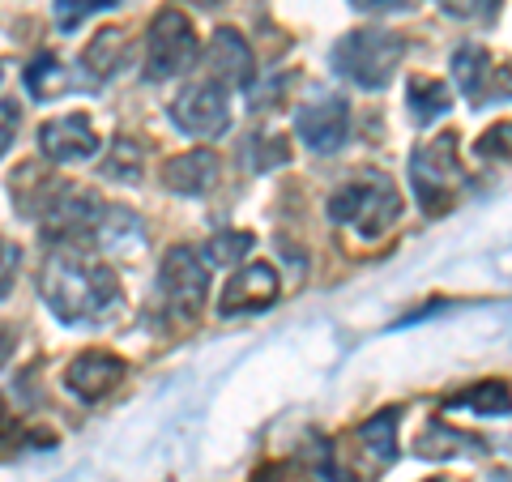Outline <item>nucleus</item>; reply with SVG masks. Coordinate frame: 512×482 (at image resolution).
I'll list each match as a JSON object with an SVG mask.
<instances>
[{"mask_svg":"<svg viewBox=\"0 0 512 482\" xmlns=\"http://www.w3.org/2000/svg\"><path fill=\"white\" fill-rule=\"evenodd\" d=\"M39 291L64 325H103L124 308L116 269L94 261L82 248H60L47 256Z\"/></svg>","mask_w":512,"mask_h":482,"instance_id":"f257e3e1","label":"nucleus"},{"mask_svg":"<svg viewBox=\"0 0 512 482\" xmlns=\"http://www.w3.org/2000/svg\"><path fill=\"white\" fill-rule=\"evenodd\" d=\"M329 218L350 227L359 239H384L402 218V192L389 175L363 171L329 197Z\"/></svg>","mask_w":512,"mask_h":482,"instance_id":"f03ea898","label":"nucleus"},{"mask_svg":"<svg viewBox=\"0 0 512 482\" xmlns=\"http://www.w3.org/2000/svg\"><path fill=\"white\" fill-rule=\"evenodd\" d=\"M402 56L406 39L393 35V30H350L333 43L329 64L333 73H342L359 90H384L393 82V73L402 69Z\"/></svg>","mask_w":512,"mask_h":482,"instance_id":"7ed1b4c3","label":"nucleus"},{"mask_svg":"<svg viewBox=\"0 0 512 482\" xmlns=\"http://www.w3.org/2000/svg\"><path fill=\"white\" fill-rule=\"evenodd\" d=\"M461 180H466V171H461V158H457V133L431 137L410 154V184H414V197H419L423 214L440 218L453 210Z\"/></svg>","mask_w":512,"mask_h":482,"instance_id":"20e7f679","label":"nucleus"},{"mask_svg":"<svg viewBox=\"0 0 512 482\" xmlns=\"http://www.w3.org/2000/svg\"><path fill=\"white\" fill-rule=\"evenodd\" d=\"M210 295V261L201 248L175 244L158 265V303L175 320H197Z\"/></svg>","mask_w":512,"mask_h":482,"instance_id":"39448f33","label":"nucleus"},{"mask_svg":"<svg viewBox=\"0 0 512 482\" xmlns=\"http://www.w3.org/2000/svg\"><path fill=\"white\" fill-rule=\"evenodd\" d=\"M192 60H197V30H192V22L180 9H163L150 22L146 77L150 82H167V77H180Z\"/></svg>","mask_w":512,"mask_h":482,"instance_id":"423d86ee","label":"nucleus"},{"mask_svg":"<svg viewBox=\"0 0 512 482\" xmlns=\"http://www.w3.org/2000/svg\"><path fill=\"white\" fill-rule=\"evenodd\" d=\"M171 124L180 128L184 137H222L231 128V90L210 82V77H201V82H192L188 90L175 94L171 103Z\"/></svg>","mask_w":512,"mask_h":482,"instance_id":"0eeeda50","label":"nucleus"},{"mask_svg":"<svg viewBox=\"0 0 512 482\" xmlns=\"http://www.w3.org/2000/svg\"><path fill=\"white\" fill-rule=\"evenodd\" d=\"M453 77L461 94H466L470 103H500V99H512V69L508 64H500L495 69V60L487 47L478 43H461L453 52Z\"/></svg>","mask_w":512,"mask_h":482,"instance_id":"6e6552de","label":"nucleus"},{"mask_svg":"<svg viewBox=\"0 0 512 482\" xmlns=\"http://www.w3.org/2000/svg\"><path fill=\"white\" fill-rule=\"evenodd\" d=\"M295 137L312 154H338L350 137V107L338 94H325L316 103H303L295 111Z\"/></svg>","mask_w":512,"mask_h":482,"instance_id":"1a4fd4ad","label":"nucleus"},{"mask_svg":"<svg viewBox=\"0 0 512 482\" xmlns=\"http://www.w3.org/2000/svg\"><path fill=\"white\" fill-rule=\"evenodd\" d=\"M282 291L278 269L256 261V265H239L235 278H227L218 295V316H248V312H265L274 308V299Z\"/></svg>","mask_w":512,"mask_h":482,"instance_id":"9d476101","label":"nucleus"},{"mask_svg":"<svg viewBox=\"0 0 512 482\" xmlns=\"http://www.w3.org/2000/svg\"><path fill=\"white\" fill-rule=\"evenodd\" d=\"M201 69H205V77H210V82L227 86V90H239V86H252V77H256V56H252V47H248V39L239 35V30L222 26V30H214V39L205 43Z\"/></svg>","mask_w":512,"mask_h":482,"instance_id":"9b49d317","label":"nucleus"},{"mask_svg":"<svg viewBox=\"0 0 512 482\" xmlns=\"http://www.w3.org/2000/svg\"><path fill=\"white\" fill-rule=\"evenodd\" d=\"M124 376H128V363L120 355H111V350H86V355H77L64 367V389L77 401L94 406V401H103L107 393H116Z\"/></svg>","mask_w":512,"mask_h":482,"instance_id":"f8f14e48","label":"nucleus"},{"mask_svg":"<svg viewBox=\"0 0 512 482\" xmlns=\"http://www.w3.org/2000/svg\"><path fill=\"white\" fill-rule=\"evenodd\" d=\"M39 150L52 158V163H86V158L99 154V133L86 116H56L39 128Z\"/></svg>","mask_w":512,"mask_h":482,"instance_id":"ddd939ff","label":"nucleus"},{"mask_svg":"<svg viewBox=\"0 0 512 482\" xmlns=\"http://www.w3.org/2000/svg\"><path fill=\"white\" fill-rule=\"evenodd\" d=\"M218 175H222V163H218V154L214 150H184V154H175L163 163V184L171 192H180V197H205L214 184H218Z\"/></svg>","mask_w":512,"mask_h":482,"instance_id":"4468645a","label":"nucleus"},{"mask_svg":"<svg viewBox=\"0 0 512 482\" xmlns=\"http://www.w3.org/2000/svg\"><path fill=\"white\" fill-rule=\"evenodd\" d=\"M448 410H474V414H483V419H508L512 414V389L504 380H478V384L461 389L453 401H448Z\"/></svg>","mask_w":512,"mask_h":482,"instance_id":"2eb2a0df","label":"nucleus"},{"mask_svg":"<svg viewBox=\"0 0 512 482\" xmlns=\"http://www.w3.org/2000/svg\"><path fill=\"white\" fill-rule=\"evenodd\" d=\"M128 64V43H124V30H99L90 43H86V52H82V69H90L99 82H107V77H116L120 69Z\"/></svg>","mask_w":512,"mask_h":482,"instance_id":"dca6fc26","label":"nucleus"},{"mask_svg":"<svg viewBox=\"0 0 512 482\" xmlns=\"http://www.w3.org/2000/svg\"><path fill=\"white\" fill-rule=\"evenodd\" d=\"M406 107H410V116L419 124H431V120H440L444 111L453 107V90H448L444 82H436V77H410Z\"/></svg>","mask_w":512,"mask_h":482,"instance_id":"f3484780","label":"nucleus"},{"mask_svg":"<svg viewBox=\"0 0 512 482\" xmlns=\"http://www.w3.org/2000/svg\"><path fill=\"white\" fill-rule=\"evenodd\" d=\"M397 423H402V410H380L367 423H359V440L380 465L397 461Z\"/></svg>","mask_w":512,"mask_h":482,"instance_id":"a211bd4d","label":"nucleus"},{"mask_svg":"<svg viewBox=\"0 0 512 482\" xmlns=\"http://www.w3.org/2000/svg\"><path fill=\"white\" fill-rule=\"evenodd\" d=\"M26 90L35 94V99H60V94H69L73 90V82L69 77H64V69H60V60L56 56H35L26 64Z\"/></svg>","mask_w":512,"mask_h":482,"instance_id":"6ab92c4d","label":"nucleus"},{"mask_svg":"<svg viewBox=\"0 0 512 482\" xmlns=\"http://www.w3.org/2000/svg\"><path fill=\"white\" fill-rule=\"evenodd\" d=\"M103 175L107 180H124V184H137L141 175H146V154H141L133 137L111 141V154L103 158Z\"/></svg>","mask_w":512,"mask_h":482,"instance_id":"aec40b11","label":"nucleus"},{"mask_svg":"<svg viewBox=\"0 0 512 482\" xmlns=\"http://www.w3.org/2000/svg\"><path fill=\"white\" fill-rule=\"evenodd\" d=\"M201 252H205V261H210V265H227L231 269V265H239L252 252V235L248 231H222Z\"/></svg>","mask_w":512,"mask_h":482,"instance_id":"412c9836","label":"nucleus"},{"mask_svg":"<svg viewBox=\"0 0 512 482\" xmlns=\"http://www.w3.org/2000/svg\"><path fill=\"white\" fill-rule=\"evenodd\" d=\"M478 448V453H483V440H478V436H461V431H448V427H427L423 431V440H419V453L423 457H453L457 453V448Z\"/></svg>","mask_w":512,"mask_h":482,"instance_id":"4be33fe9","label":"nucleus"},{"mask_svg":"<svg viewBox=\"0 0 512 482\" xmlns=\"http://www.w3.org/2000/svg\"><path fill=\"white\" fill-rule=\"evenodd\" d=\"M120 0H56V26L60 30H77L86 18H94V13H103V9H116Z\"/></svg>","mask_w":512,"mask_h":482,"instance_id":"5701e85b","label":"nucleus"},{"mask_svg":"<svg viewBox=\"0 0 512 482\" xmlns=\"http://www.w3.org/2000/svg\"><path fill=\"white\" fill-rule=\"evenodd\" d=\"M478 158H495V163H512V120H500L474 141Z\"/></svg>","mask_w":512,"mask_h":482,"instance_id":"b1692460","label":"nucleus"},{"mask_svg":"<svg viewBox=\"0 0 512 482\" xmlns=\"http://www.w3.org/2000/svg\"><path fill=\"white\" fill-rule=\"evenodd\" d=\"M286 158H291V150L282 146V137H252V146H248V154H244V163H248L252 171H269V167L286 163Z\"/></svg>","mask_w":512,"mask_h":482,"instance_id":"393cba45","label":"nucleus"},{"mask_svg":"<svg viewBox=\"0 0 512 482\" xmlns=\"http://www.w3.org/2000/svg\"><path fill=\"white\" fill-rule=\"evenodd\" d=\"M436 5L457 22H491L504 0H436Z\"/></svg>","mask_w":512,"mask_h":482,"instance_id":"a878e982","label":"nucleus"},{"mask_svg":"<svg viewBox=\"0 0 512 482\" xmlns=\"http://www.w3.org/2000/svg\"><path fill=\"white\" fill-rule=\"evenodd\" d=\"M18 269H22V252L9 239H0V299H9L13 282H18Z\"/></svg>","mask_w":512,"mask_h":482,"instance_id":"bb28decb","label":"nucleus"},{"mask_svg":"<svg viewBox=\"0 0 512 482\" xmlns=\"http://www.w3.org/2000/svg\"><path fill=\"white\" fill-rule=\"evenodd\" d=\"M18 124H22V107L9 103V99H0V158L9 154L13 137H18Z\"/></svg>","mask_w":512,"mask_h":482,"instance_id":"cd10ccee","label":"nucleus"},{"mask_svg":"<svg viewBox=\"0 0 512 482\" xmlns=\"http://www.w3.org/2000/svg\"><path fill=\"white\" fill-rule=\"evenodd\" d=\"M350 5L363 13H406L414 9V0H350Z\"/></svg>","mask_w":512,"mask_h":482,"instance_id":"c85d7f7f","label":"nucleus"},{"mask_svg":"<svg viewBox=\"0 0 512 482\" xmlns=\"http://www.w3.org/2000/svg\"><path fill=\"white\" fill-rule=\"evenodd\" d=\"M13 346H18V329H13V325H0V367L13 359Z\"/></svg>","mask_w":512,"mask_h":482,"instance_id":"c756f323","label":"nucleus"},{"mask_svg":"<svg viewBox=\"0 0 512 482\" xmlns=\"http://www.w3.org/2000/svg\"><path fill=\"white\" fill-rule=\"evenodd\" d=\"M286 478V465L282 461H269V465H261V470L252 474V482H282Z\"/></svg>","mask_w":512,"mask_h":482,"instance_id":"7c9ffc66","label":"nucleus"},{"mask_svg":"<svg viewBox=\"0 0 512 482\" xmlns=\"http://www.w3.org/2000/svg\"><path fill=\"white\" fill-rule=\"evenodd\" d=\"M201 5H218V0H201Z\"/></svg>","mask_w":512,"mask_h":482,"instance_id":"2f4dec72","label":"nucleus"},{"mask_svg":"<svg viewBox=\"0 0 512 482\" xmlns=\"http://www.w3.org/2000/svg\"><path fill=\"white\" fill-rule=\"evenodd\" d=\"M0 82H5V69H0Z\"/></svg>","mask_w":512,"mask_h":482,"instance_id":"473e14b6","label":"nucleus"},{"mask_svg":"<svg viewBox=\"0 0 512 482\" xmlns=\"http://www.w3.org/2000/svg\"><path fill=\"white\" fill-rule=\"evenodd\" d=\"M333 482H346V478H333Z\"/></svg>","mask_w":512,"mask_h":482,"instance_id":"72a5a7b5","label":"nucleus"}]
</instances>
